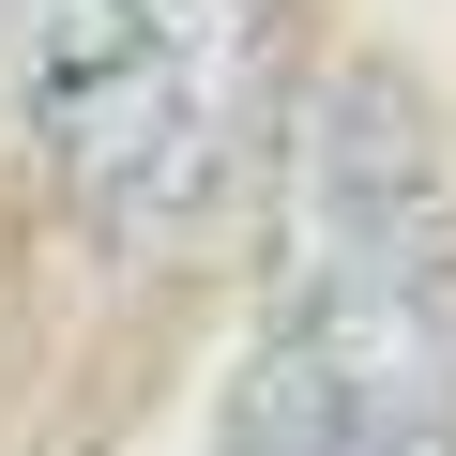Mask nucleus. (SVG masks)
I'll return each mask as SVG.
<instances>
[{"instance_id": "1", "label": "nucleus", "mask_w": 456, "mask_h": 456, "mask_svg": "<svg viewBox=\"0 0 456 456\" xmlns=\"http://www.w3.org/2000/svg\"><path fill=\"white\" fill-rule=\"evenodd\" d=\"M228 456H456V244L426 167L380 198L320 183V244L289 259Z\"/></svg>"}, {"instance_id": "2", "label": "nucleus", "mask_w": 456, "mask_h": 456, "mask_svg": "<svg viewBox=\"0 0 456 456\" xmlns=\"http://www.w3.org/2000/svg\"><path fill=\"white\" fill-rule=\"evenodd\" d=\"M259 31H274V0H77L61 46L31 61L46 152H61V183L122 228V244H152V228L213 183L228 107L259 77Z\"/></svg>"}, {"instance_id": "3", "label": "nucleus", "mask_w": 456, "mask_h": 456, "mask_svg": "<svg viewBox=\"0 0 456 456\" xmlns=\"http://www.w3.org/2000/svg\"><path fill=\"white\" fill-rule=\"evenodd\" d=\"M61 16H77V0H16V46L46 61V46H61Z\"/></svg>"}]
</instances>
